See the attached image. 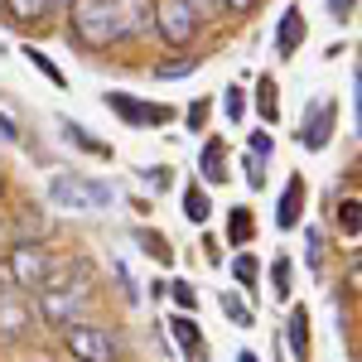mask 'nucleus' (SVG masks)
<instances>
[{"mask_svg": "<svg viewBox=\"0 0 362 362\" xmlns=\"http://www.w3.org/2000/svg\"><path fill=\"white\" fill-rule=\"evenodd\" d=\"M73 34L87 49H107L126 34V10L121 0H73Z\"/></svg>", "mask_w": 362, "mask_h": 362, "instance_id": "nucleus-1", "label": "nucleus"}, {"mask_svg": "<svg viewBox=\"0 0 362 362\" xmlns=\"http://www.w3.org/2000/svg\"><path fill=\"white\" fill-rule=\"evenodd\" d=\"M87 290H92L87 280L73 285V276H49L44 285H39V319L54 324V329H68V324L78 319V309H83Z\"/></svg>", "mask_w": 362, "mask_h": 362, "instance_id": "nucleus-2", "label": "nucleus"}, {"mask_svg": "<svg viewBox=\"0 0 362 362\" xmlns=\"http://www.w3.org/2000/svg\"><path fill=\"white\" fill-rule=\"evenodd\" d=\"M49 198L58 208H73V213H102L112 203V184L102 179H83V174H58L49 184Z\"/></svg>", "mask_w": 362, "mask_h": 362, "instance_id": "nucleus-3", "label": "nucleus"}, {"mask_svg": "<svg viewBox=\"0 0 362 362\" xmlns=\"http://www.w3.org/2000/svg\"><path fill=\"white\" fill-rule=\"evenodd\" d=\"M5 276H10V285H20V290H39L44 280L54 276V261H49V251L39 247V242H15L10 247V261H5Z\"/></svg>", "mask_w": 362, "mask_h": 362, "instance_id": "nucleus-4", "label": "nucleus"}, {"mask_svg": "<svg viewBox=\"0 0 362 362\" xmlns=\"http://www.w3.org/2000/svg\"><path fill=\"white\" fill-rule=\"evenodd\" d=\"M155 29H160V39H165L169 49L194 44V34H198L194 0H160V5H155Z\"/></svg>", "mask_w": 362, "mask_h": 362, "instance_id": "nucleus-5", "label": "nucleus"}, {"mask_svg": "<svg viewBox=\"0 0 362 362\" xmlns=\"http://www.w3.org/2000/svg\"><path fill=\"white\" fill-rule=\"evenodd\" d=\"M63 343L78 362H116V338L97 324H68L63 329Z\"/></svg>", "mask_w": 362, "mask_h": 362, "instance_id": "nucleus-6", "label": "nucleus"}, {"mask_svg": "<svg viewBox=\"0 0 362 362\" xmlns=\"http://www.w3.org/2000/svg\"><path fill=\"white\" fill-rule=\"evenodd\" d=\"M107 107H112L121 121H131V126H165L169 116V107H150V102H136V97H126V92H112L107 97Z\"/></svg>", "mask_w": 362, "mask_h": 362, "instance_id": "nucleus-7", "label": "nucleus"}, {"mask_svg": "<svg viewBox=\"0 0 362 362\" xmlns=\"http://www.w3.org/2000/svg\"><path fill=\"white\" fill-rule=\"evenodd\" d=\"M334 136V102H319V107H309V121L300 126V145L305 150H324Z\"/></svg>", "mask_w": 362, "mask_h": 362, "instance_id": "nucleus-8", "label": "nucleus"}, {"mask_svg": "<svg viewBox=\"0 0 362 362\" xmlns=\"http://www.w3.org/2000/svg\"><path fill=\"white\" fill-rule=\"evenodd\" d=\"M300 44H305V15L290 5V10L280 15V25H276V49L280 54H295Z\"/></svg>", "mask_w": 362, "mask_h": 362, "instance_id": "nucleus-9", "label": "nucleus"}, {"mask_svg": "<svg viewBox=\"0 0 362 362\" xmlns=\"http://www.w3.org/2000/svg\"><path fill=\"white\" fill-rule=\"evenodd\" d=\"M198 169H203V184H223L227 179V145L223 140H208V145H203Z\"/></svg>", "mask_w": 362, "mask_h": 362, "instance_id": "nucleus-10", "label": "nucleus"}, {"mask_svg": "<svg viewBox=\"0 0 362 362\" xmlns=\"http://www.w3.org/2000/svg\"><path fill=\"white\" fill-rule=\"evenodd\" d=\"M29 324H34V314L25 305H15V300H0V334L5 338H25Z\"/></svg>", "mask_w": 362, "mask_h": 362, "instance_id": "nucleus-11", "label": "nucleus"}, {"mask_svg": "<svg viewBox=\"0 0 362 362\" xmlns=\"http://www.w3.org/2000/svg\"><path fill=\"white\" fill-rule=\"evenodd\" d=\"M300 198H305V179L295 174V179L285 184V198H280V213H276L280 227H295V223H300Z\"/></svg>", "mask_w": 362, "mask_h": 362, "instance_id": "nucleus-12", "label": "nucleus"}, {"mask_svg": "<svg viewBox=\"0 0 362 362\" xmlns=\"http://www.w3.org/2000/svg\"><path fill=\"white\" fill-rule=\"evenodd\" d=\"M208 213H213V203H208V189H203V184H189V189H184V218H189V223H208Z\"/></svg>", "mask_w": 362, "mask_h": 362, "instance_id": "nucleus-13", "label": "nucleus"}, {"mask_svg": "<svg viewBox=\"0 0 362 362\" xmlns=\"http://www.w3.org/2000/svg\"><path fill=\"white\" fill-rule=\"evenodd\" d=\"M10 5V20H49L54 15V0H5Z\"/></svg>", "mask_w": 362, "mask_h": 362, "instance_id": "nucleus-14", "label": "nucleus"}, {"mask_svg": "<svg viewBox=\"0 0 362 362\" xmlns=\"http://www.w3.org/2000/svg\"><path fill=\"white\" fill-rule=\"evenodd\" d=\"M290 353H295L300 362L309 358V314H305V309L290 314Z\"/></svg>", "mask_w": 362, "mask_h": 362, "instance_id": "nucleus-15", "label": "nucleus"}, {"mask_svg": "<svg viewBox=\"0 0 362 362\" xmlns=\"http://www.w3.org/2000/svg\"><path fill=\"white\" fill-rule=\"evenodd\" d=\"M256 107H261V116H266V121H276V116H280L276 78H261V83H256Z\"/></svg>", "mask_w": 362, "mask_h": 362, "instance_id": "nucleus-16", "label": "nucleus"}, {"mask_svg": "<svg viewBox=\"0 0 362 362\" xmlns=\"http://www.w3.org/2000/svg\"><path fill=\"white\" fill-rule=\"evenodd\" d=\"M227 237H232V247H247V242H251V213H247V208H232V218H227Z\"/></svg>", "mask_w": 362, "mask_h": 362, "instance_id": "nucleus-17", "label": "nucleus"}, {"mask_svg": "<svg viewBox=\"0 0 362 362\" xmlns=\"http://www.w3.org/2000/svg\"><path fill=\"white\" fill-rule=\"evenodd\" d=\"M169 329H174V338H179V348H184V353H198V348H203L194 319H169Z\"/></svg>", "mask_w": 362, "mask_h": 362, "instance_id": "nucleus-18", "label": "nucleus"}, {"mask_svg": "<svg viewBox=\"0 0 362 362\" xmlns=\"http://www.w3.org/2000/svg\"><path fill=\"white\" fill-rule=\"evenodd\" d=\"M232 276H237V285H247V290H256V276H261L256 256H237V261H232Z\"/></svg>", "mask_w": 362, "mask_h": 362, "instance_id": "nucleus-19", "label": "nucleus"}, {"mask_svg": "<svg viewBox=\"0 0 362 362\" xmlns=\"http://www.w3.org/2000/svg\"><path fill=\"white\" fill-rule=\"evenodd\" d=\"M223 314L232 319V324H237V329H251V309L242 305L237 295H227V290H223Z\"/></svg>", "mask_w": 362, "mask_h": 362, "instance_id": "nucleus-20", "label": "nucleus"}, {"mask_svg": "<svg viewBox=\"0 0 362 362\" xmlns=\"http://www.w3.org/2000/svg\"><path fill=\"white\" fill-rule=\"evenodd\" d=\"M189 73H198V58H174V63L155 68V78H189Z\"/></svg>", "mask_w": 362, "mask_h": 362, "instance_id": "nucleus-21", "label": "nucleus"}, {"mask_svg": "<svg viewBox=\"0 0 362 362\" xmlns=\"http://www.w3.org/2000/svg\"><path fill=\"white\" fill-rule=\"evenodd\" d=\"M25 58L34 63V68H39V73H44V78H49V83H58V87H63V73H58L54 63H49V54H39V49L29 44V49H25Z\"/></svg>", "mask_w": 362, "mask_h": 362, "instance_id": "nucleus-22", "label": "nucleus"}, {"mask_svg": "<svg viewBox=\"0 0 362 362\" xmlns=\"http://www.w3.org/2000/svg\"><path fill=\"white\" fill-rule=\"evenodd\" d=\"M271 290H276L280 300L290 295V261L285 256H276V266H271Z\"/></svg>", "mask_w": 362, "mask_h": 362, "instance_id": "nucleus-23", "label": "nucleus"}, {"mask_svg": "<svg viewBox=\"0 0 362 362\" xmlns=\"http://www.w3.org/2000/svg\"><path fill=\"white\" fill-rule=\"evenodd\" d=\"M338 223H343V232H348V237H358V198H348V203L338 208Z\"/></svg>", "mask_w": 362, "mask_h": 362, "instance_id": "nucleus-24", "label": "nucleus"}, {"mask_svg": "<svg viewBox=\"0 0 362 362\" xmlns=\"http://www.w3.org/2000/svg\"><path fill=\"white\" fill-rule=\"evenodd\" d=\"M169 295H174V300H179V305H184V309H189V314H194V305H198L194 285H184V280H169Z\"/></svg>", "mask_w": 362, "mask_h": 362, "instance_id": "nucleus-25", "label": "nucleus"}, {"mask_svg": "<svg viewBox=\"0 0 362 362\" xmlns=\"http://www.w3.org/2000/svg\"><path fill=\"white\" fill-rule=\"evenodd\" d=\"M223 112L232 116V121H242V116H247V102H242V92H237V87H227V97H223Z\"/></svg>", "mask_w": 362, "mask_h": 362, "instance_id": "nucleus-26", "label": "nucleus"}, {"mask_svg": "<svg viewBox=\"0 0 362 362\" xmlns=\"http://www.w3.org/2000/svg\"><path fill=\"white\" fill-rule=\"evenodd\" d=\"M247 184H251V189L266 184V174H261V155H247Z\"/></svg>", "mask_w": 362, "mask_h": 362, "instance_id": "nucleus-27", "label": "nucleus"}, {"mask_svg": "<svg viewBox=\"0 0 362 362\" xmlns=\"http://www.w3.org/2000/svg\"><path fill=\"white\" fill-rule=\"evenodd\" d=\"M271 150H276V140H271V136H261V131L251 136V155H261V160H271Z\"/></svg>", "mask_w": 362, "mask_h": 362, "instance_id": "nucleus-28", "label": "nucleus"}, {"mask_svg": "<svg viewBox=\"0 0 362 362\" xmlns=\"http://www.w3.org/2000/svg\"><path fill=\"white\" fill-rule=\"evenodd\" d=\"M20 232H34L39 237L44 232V213H20Z\"/></svg>", "mask_w": 362, "mask_h": 362, "instance_id": "nucleus-29", "label": "nucleus"}, {"mask_svg": "<svg viewBox=\"0 0 362 362\" xmlns=\"http://www.w3.org/2000/svg\"><path fill=\"white\" fill-rule=\"evenodd\" d=\"M203 121H208V102H194L189 107V131H203Z\"/></svg>", "mask_w": 362, "mask_h": 362, "instance_id": "nucleus-30", "label": "nucleus"}, {"mask_svg": "<svg viewBox=\"0 0 362 362\" xmlns=\"http://www.w3.org/2000/svg\"><path fill=\"white\" fill-rule=\"evenodd\" d=\"M329 10H334L338 20H348V15H353V10H358V0H329Z\"/></svg>", "mask_w": 362, "mask_h": 362, "instance_id": "nucleus-31", "label": "nucleus"}, {"mask_svg": "<svg viewBox=\"0 0 362 362\" xmlns=\"http://www.w3.org/2000/svg\"><path fill=\"white\" fill-rule=\"evenodd\" d=\"M0 140H5V145H15V140H20V131H15V121H10V116H0Z\"/></svg>", "mask_w": 362, "mask_h": 362, "instance_id": "nucleus-32", "label": "nucleus"}, {"mask_svg": "<svg viewBox=\"0 0 362 362\" xmlns=\"http://www.w3.org/2000/svg\"><path fill=\"white\" fill-rule=\"evenodd\" d=\"M218 5H223L227 15H247V10L256 5V0H218Z\"/></svg>", "mask_w": 362, "mask_h": 362, "instance_id": "nucleus-33", "label": "nucleus"}, {"mask_svg": "<svg viewBox=\"0 0 362 362\" xmlns=\"http://www.w3.org/2000/svg\"><path fill=\"white\" fill-rule=\"evenodd\" d=\"M237 362H256V353H237Z\"/></svg>", "mask_w": 362, "mask_h": 362, "instance_id": "nucleus-34", "label": "nucleus"}, {"mask_svg": "<svg viewBox=\"0 0 362 362\" xmlns=\"http://www.w3.org/2000/svg\"><path fill=\"white\" fill-rule=\"evenodd\" d=\"M0 290H5V285H0Z\"/></svg>", "mask_w": 362, "mask_h": 362, "instance_id": "nucleus-35", "label": "nucleus"}]
</instances>
